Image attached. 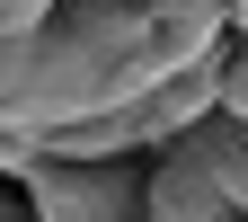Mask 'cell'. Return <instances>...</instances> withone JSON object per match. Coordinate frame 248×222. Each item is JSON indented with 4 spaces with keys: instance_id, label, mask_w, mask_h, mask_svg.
<instances>
[{
    "instance_id": "7a4b0ae2",
    "label": "cell",
    "mask_w": 248,
    "mask_h": 222,
    "mask_svg": "<svg viewBox=\"0 0 248 222\" xmlns=\"http://www.w3.org/2000/svg\"><path fill=\"white\" fill-rule=\"evenodd\" d=\"M213 222H248V213H213Z\"/></svg>"
},
{
    "instance_id": "6da1fadb",
    "label": "cell",
    "mask_w": 248,
    "mask_h": 222,
    "mask_svg": "<svg viewBox=\"0 0 248 222\" xmlns=\"http://www.w3.org/2000/svg\"><path fill=\"white\" fill-rule=\"evenodd\" d=\"M0 169L27 178L36 222H142V151H124V160H36V151H0Z\"/></svg>"
}]
</instances>
